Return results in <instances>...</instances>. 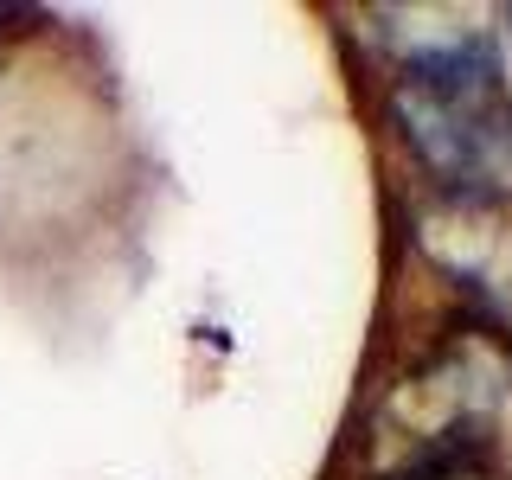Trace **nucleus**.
<instances>
[{"label":"nucleus","instance_id":"1","mask_svg":"<svg viewBox=\"0 0 512 480\" xmlns=\"http://www.w3.org/2000/svg\"><path fill=\"white\" fill-rule=\"evenodd\" d=\"M391 122L442 192L468 205L512 199V90L487 39L416 45L397 64Z\"/></svg>","mask_w":512,"mask_h":480},{"label":"nucleus","instance_id":"2","mask_svg":"<svg viewBox=\"0 0 512 480\" xmlns=\"http://www.w3.org/2000/svg\"><path fill=\"white\" fill-rule=\"evenodd\" d=\"M512 391V365L493 340H448L429 365L397 384L384 397L372 436L384 448V480L410 474V468H429V461H448V455H474V448L493 442V416H500Z\"/></svg>","mask_w":512,"mask_h":480},{"label":"nucleus","instance_id":"3","mask_svg":"<svg viewBox=\"0 0 512 480\" xmlns=\"http://www.w3.org/2000/svg\"><path fill=\"white\" fill-rule=\"evenodd\" d=\"M397 480H506L500 468H493L487 448H474V455H448V461H429V468H410Z\"/></svg>","mask_w":512,"mask_h":480}]
</instances>
